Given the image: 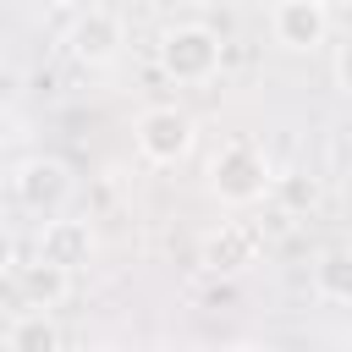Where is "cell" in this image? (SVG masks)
Instances as JSON below:
<instances>
[{"instance_id":"obj_9","label":"cell","mask_w":352,"mask_h":352,"mask_svg":"<svg viewBox=\"0 0 352 352\" xmlns=\"http://www.w3.org/2000/svg\"><path fill=\"white\" fill-rule=\"evenodd\" d=\"M66 292H72V270H60L50 258L22 264V297H28V308H60Z\"/></svg>"},{"instance_id":"obj_13","label":"cell","mask_w":352,"mask_h":352,"mask_svg":"<svg viewBox=\"0 0 352 352\" xmlns=\"http://www.w3.org/2000/svg\"><path fill=\"white\" fill-rule=\"evenodd\" d=\"M336 82L352 94V44H341V50H336Z\"/></svg>"},{"instance_id":"obj_7","label":"cell","mask_w":352,"mask_h":352,"mask_svg":"<svg viewBox=\"0 0 352 352\" xmlns=\"http://www.w3.org/2000/svg\"><path fill=\"white\" fill-rule=\"evenodd\" d=\"M66 44H72V55H77L82 66H110V60L121 55V16L104 11V6H88V11H77Z\"/></svg>"},{"instance_id":"obj_16","label":"cell","mask_w":352,"mask_h":352,"mask_svg":"<svg viewBox=\"0 0 352 352\" xmlns=\"http://www.w3.org/2000/svg\"><path fill=\"white\" fill-rule=\"evenodd\" d=\"M253 6H264V0H253ZM270 6H275V0H270Z\"/></svg>"},{"instance_id":"obj_10","label":"cell","mask_w":352,"mask_h":352,"mask_svg":"<svg viewBox=\"0 0 352 352\" xmlns=\"http://www.w3.org/2000/svg\"><path fill=\"white\" fill-rule=\"evenodd\" d=\"M314 297L319 302H352V253L346 248H330V253H319V264H314Z\"/></svg>"},{"instance_id":"obj_2","label":"cell","mask_w":352,"mask_h":352,"mask_svg":"<svg viewBox=\"0 0 352 352\" xmlns=\"http://www.w3.org/2000/svg\"><path fill=\"white\" fill-rule=\"evenodd\" d=\"M160 66H165L170 82H187V88L209 82V77L220 72V33L204 28V22L170 28V33L160 38Z\"/></svg>"},{"instance_id":"obj_8","label":"cell","mask_w":352,"mask_h":352,"mask_svg":"<svg viewBox=\"0 0 352 352\" xmlns=\"http://www.w3.org/2000/svg\"><path fill=\"white\" fill-rule=\"evenodd\" d=\"M248 264H258V231L242 220H220L204 236V270L209 275H242Z\"/></svg>"},{"instance_id":"obj_3","label":"cell","mask_w":352,"mask_h":352,"mask_svg":"<svg viewBox=\"0 0 352 352\" xmlns=\"http://www.w3.org/2000/svg\"><path fill=\"white\" fill-rule=\"evenodd\" d=\"M11 198H16L28 214H55V209H66V198H72V170H66L55 154H33V160H22V165L11 170Z\"/></svg>"},{"instance_id":"obj_5","label":"cell","mask_w":352,"mask_h":352,"mask_svg":"<svg viewBox=\"0 0 352 352\" xmlns=\"http://www.w3.org/2000/svg\"><path fill=\"white\" fill-rule=\"evenodd\" d=\"M270 28H275V44H286V50H319L330 38V6L324 0H275Z\"/></svg>"},{"instance_id":"obj_15","label":"cell","mask_w":352,"mask_h":352,"mask_svg":"<svg viewBox=\"0 0 352 352\" xmlns=\"http://www.w3.org/2000/svg\"><path fill=\"white\" fill-rule=\"evenodd\" d=\"M187 6H226V0H187Z\"/></svg>"},{"instance_id":"obj_6","label":"cell","mask_w":352,"mask_h":352,"mask_svg":"<svg viewBox=\"0 0 352 352\" xmlns=\"http://www.w3.org/2000/svg\"><path fill=\"white\" fill-rule=\"evenodd\" d=\"M38 258H50V264H60V270H82L88 258H94V226L88 220H77V214H44V226H38Z\"/></svg>"},{"instance_id":"obj_11","label":"cell","mask_w":352,"mask_h":352,"mask_svg":"<svg viewBox=\"0 0 352 352\" xmlns=\"http://www.w3.org/2000/svg\"><path fill=\"white\" fill-rule=\"evenodd\" d=\"M6 346H16V352H55V346H60V330H55L50 308H28L22 319H11Z\"/></svg>"},{"instance_id":"obj_14","label":"cell","mask_w":352,"mask_h":352,"mask_svg":"<svg viewBox=\"0 0 352 352\" xmlns=\"http://www.w3.org/2000/svg\"><path fill=\"white\" fill-rule=\"evenodd\" d=\"M55 6H66V11H88V6H99V0H55Z\"/></svg>"},{"instance_id":"obj_12","label":"cell","mask_w":352,"mask_h":352,"mask_svg":"<svg viewBox=\"0 0 352 352\" xmlns=\"http://www.w3.org/2000/svg\"><path fill=\"white\" fill-rule=\"evenodd\" d=\"M11 270H16V236H11L6 226H0V280H6Z\"/></svg>"},{"instance_id":"obj_4","label":"cell","mask_w":352,"mask_h":352,"mask_svg":"<svg viewBox=\"0 0 352 352\" xmlns=\"http://www.w3.org/2000/svg\"><path fill=\"white\" fill-rule=\"evenodd\" d=\"M192 148V116L176 104H154L138 116V154L148 165H176Z\"/></svg>"},{"instance_id":"obj_1","label":"cell","mask_w":352,"mask_h":352,"mask_svg":"<svg viewBox=\"0 0 352 352\" xmlns=\"http://www.w3.org/2000/svg\"><path fill=\"white\" fill-rule=\"evenodd\" d=\"M275 187V176H270V160H264V148L258 143H248V138H231L214 160H209V192L220 198V204H258L264 192Z\"/></svg>"}]
</instances>
